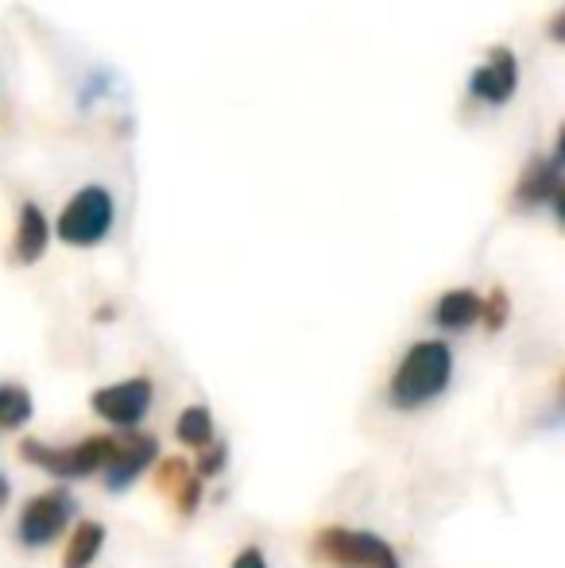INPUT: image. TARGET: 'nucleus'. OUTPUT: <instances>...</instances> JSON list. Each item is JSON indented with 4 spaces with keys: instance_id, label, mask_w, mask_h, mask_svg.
<instances>
[{
    "instance_id": "f257e3e1",
    "label": "nucleus",
    "mask_w": 565,
    "mask_h": 568,
    "mask_svg": "<svg viewBox=\"0 0 565 568\" xmlns=\"http://www.w3.org/2000/svg\"><path fill=\"white\" fill-rule=\"evenodd\" d=\"M453 379V352L445 341H418L407 348V356L400 359L392 375V387H387V398H392L395 410H418V406L434 403V398L445 395Z\"/></svg>"
},
{
    "instance_id": "f03ea898",
    "label": "nucleus",
    "mask_w": 565,
    "mask_h": 568,
    "mask_svg": "<svg viewBox=\"0 0 565 568\" xmlns=\"http://www.w3.org/2000/svg\"><path fill=\"white\" fill-rule=\"evenodd\" d=\"M314 557L333 568H400V557L384 538L369 530H345V526H330L314 538Z\"/></svg>"
},
{
    "instance_id": "7ed1b4c3",
    "label": "nucleus",
    "mask_w": 565,
    "mask_h": 568,
    "mask_svg": "<svg viewBox=\"0 0 565 568\" xmlns=\"http://www.w3.org/2000/svg\"><path fill=\"white\" fill-rule=\"evenodd\" d=\"M109 449H113V437L105 434H93L78 445H47V442H23L20 445V456L36 468L51 471V476H62V479H85L93 471L105 468L109 460Z\"/></svg>"
},
{
    "instance_id": "20e7f679",
    "label": "nucleus",
    "mask_w": 565,
    "mask_h": 568,
    "mask_svg": "<svg viewBox=\"0 0 565 568\" xmlns=\"http://www.w3.org/2000/svg\"><path fill=\"white\" fill-rule=\"evenodd\" d=\"M117 205L105 186H85L67 202L59 217V240L70 247H93L113 232Z\"/></svg>"
},
{
    "instance_id": "39448f33",
    "label": "nucleus",
    "mask_w": 565,
    "mask_h": 568,
    "mask_svg": "<svg viewBox=\"0 0 565 568\" xmlns=\"http://www.w3.org/2000/svg\"><path fill=\"white\" fill-rule=\"evenodd\" d=\"M70 518H74V499H70V491H59V487H54V491H43V495H36V499L23 503L16 534H20V541L31 549L51 546V541L67 530Z\"/></svg>"
},
{
    "instance_id": "423d86ee",
    "label": "nucleus",
    "mask_w": 565,
    "mask_h": 568,
    "mask_svg": "<svg viewBox=\"0 0 565 568\" xmlns=\"http://www.w3.org/2000/svg\"><path fill=\"white\" fill-rule=\"evenodd\" d=\"M151 395H155V390H151V379L137 375V379H124V383H113V387L93 390L90 406H93V414H101V418L113 422V426H137L143 414L151 410Z\"/></svg>"
},
{
    "instance_id": "0eeeda50",
    "label": "nucleus",
    "mask_w": 565,
    "mask_h": 568,
    "mask_svg": "<svg viewBox=\"0 0 565 568\" xmlns=\"http://www.w3.org/2000/svg\"><path fill=\"white\" fill-rule=\"evenodd\" d=\"M515 85H519V62L507 47H496L488 62L476 67L473 78H468V93L481 98L484 105H507L515 98Z\"/></svg>"
},
{
    "instance_id": "6e6552de",
    "label": "nucleus",
    "mask_w": 565,
    "mask_h": 568,
    "mask_svg": "<svg viewBox=\"0 0 565 568\" xmlns=\"http://www.w3.org/2000/svg\"><path fill=\"white\" fill-rule=\"evenodd\" d=\"M155 460V442L148 434H129V437H113V449H109V460L101 468L105 476V487L113 491H124L129 484H137L140 471Z\"/></svg>"
},
{
    "instance_id": "1a4fd4ad",
    "label": "nucleus",
    "mask_w": 565,
    "mask_h": 568,
    "mask_svg": "<svg viewBox=\"0 0 565 568\" xmlns=\"http://www.w3.org/2000/svg\"><path fill=\"white\" fill-rule=\"evenodd\" d=\"M155 484L163 495H171L182 515H194L198 503H202V479H198L194 468H190L186 460H179V456H167V460L159 464Z\"/></svg>"
},
{
    "instance_id": "9d476101",
    "label": "nucleus",
    "mask_w": 565,
    "mask_h": 568,
    "mask_svg": "<svg viewBox=\"0 0 565 568\" xmlns=\"http://www.w3.org/2000/svg\"><path fill=\"white\" fill-rule=\"evenodd\" d=\"M16 263H36L47 252V217L36 202H23L20 210V229H16Z\"/></svg>"
},
{
    "instance_id": "9b49d317",
    "label": "nucleus",
    "mask_w": 565,
    "mask_h": 568,
    "mask_svg": "<svg viewBox=\"0 0 565 568\" xmlns=\"http://www.w3.org/2000/svg\"><path fill=\"white\" fill-rule=\"evenodd\" d=\"M481 294H473V291H450V294H442L437 298V306H434V322L442 325V329H450V333H461V329H468L473 322H481Z\"/></svg>"
},
{
    "instance_id": "f8f14e48",
    "label": "nucleus",
    "mask_w": 565,
    "mask_h": 568,
    "mask_svg": "<svg viewBox=\"0 0 565 568\" xmlns=\"http://www.w3.org/2000/svg\"><path fill=\"white\" fill-rule=\"evenodd\" d=\"M558 174H562L558 155H551V159H543V163H535L527 171V179H523V186H519V202L523 205H543V202L558 205V186H562Z\"/></svg>"
},
{
    "instance_id": "ddd939ff",
    "label": "nucleus",
    "mask_w": 565,
    "mask_h": 568,
    "mask_svg": "<svg viewBox=\"0 0 565 568\" xmlns=\"http://www.w3.org/2000/svg\"><path fill=\"white\" fill-rule=\"evenodd\" d=\"M105 546V526L101 523H78V530L70 534L67 557H62V568H90L93 557Z\"/></svg>"
},
{
    "instance_id": "4468645a",
    "label": "nucleus",
    "mask_w": 565,
    "mask_h": 568,
    "mask_svg": "<svg viewBox=\"0 0 565 568\" xmlns=\"http://www.w3.org/2000/svg\"><path fill=\"white\" fill-rule=\"evenodd\" d=\"M31 395L20 383H0V429H20L31 418Z\"/></svg>"
},
{
    "instance_id": "2eb2a0df",
    "label": "nucleus",
    "mask_w": 565,
    "mask_h": 568,
    "mask_svg": "<svg viewBox=\"0 0 565 568\" xmlns=\"http://www.w3.org/2000/svg\"><path fill=\"white\" fill-rule=\"evenodd\" d=\"M174 434H179L182 445L205 449V445H213V414L205 410V406H186L182 418H179V426H174Z\"/></svg>"
},
{
    "instance_id": "dca6fc26",
    "label": "nucleus",
    "mask_w": 565,
    "mask_h": 568,
    "mask_svg": "<svg viewBox=\"0 0 565 568\" xmlns=\"http://www.w3.org/2000/svg\"><path fill=\"white\" fill-rule=\"evenodd\" d=\"M225 464H229V449H225V445L213 442V445H205L202 456H198L194 476H198V479H202V476H218V471L225 468Z\"/></svg>"
},
{
    "instance_id": "f3484780",
    "label": "nucleus",
    "mask_w": 565,
    "mask_h": 568,
    "mask_svg": "<svg viewBox=\"0 0 565 568\" xmlns=\"http://www.w3.org/2000/svg\"><path fill=\"white\" fill-rule=\"evenodd\" d=\"M481 317H488V329H500V325L507 322V298H504V291H496V294H492V302H484Z\"/></svg>"
},
{
    "instance_id": "a211bd4d",
    "label": "nucleus",
    "mask_w": 565,
    "mask_h": 568,
    "mask_svg": "<svg viewBox=\"0 0 565 568\" xmlns=\"http://www.w3.org/2000/svg\"><path fill=\"white\" fill-rule=\"evenodd\" d=\"M233 568H268V557H264V549H256V546H249L241 557L233 561Z\"/></svg>"
},
{
    "instance_id": "6ab92c4d",
    "label": "nucleus",
    "mask_w": 565,
    "mask_h": 568,
    "mask_svg": "<svg viewBox=\"0 0 565 568\" xmlns=\"http://www.w3.org/2000/svg\"><path fill=\"white\" fill-rule=\"evenodd\" d=\"M0 503H8V484L0 479Z\"/></svg>"
}]
</instances>
